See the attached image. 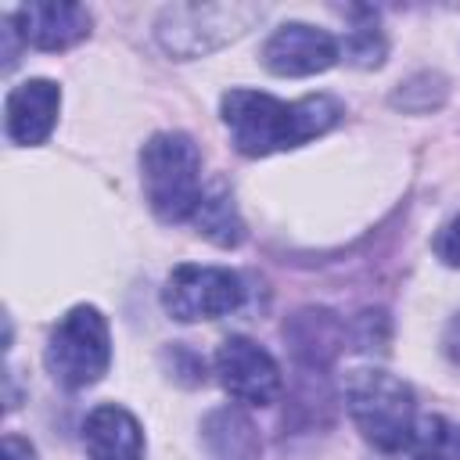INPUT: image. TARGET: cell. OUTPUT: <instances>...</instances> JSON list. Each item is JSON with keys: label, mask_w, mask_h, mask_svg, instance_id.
<instances>
[{"label": "cell", "mask_w": 460, "mask_h": 460, "mask_svg": "<svg viewBox=\"0 0 460 460\" xmlns=\"http://www.w3.org/2000/svg\"><path fill=\"white\" fill-rule=\"evenodd\" d=\"M223 126L230 140L248 158H266L277 151L302 147L341 119V101L331 93H309L302 101H280L262 90H226L219 101Z\"/></svg>", "instance_id": "6da1fadb"}, {"label": "cell", "mask_w": 460, "mask_h": 460, "mask_svg": "<svg viewBox=\"0 0 460 460\" xmlns=\"http://www.w3.org/2000/svg\"><path fill=\"white\" fill-rule=\"evenodd\" d=\"M345 410L359 435L381 453H402L417 431V399L413 388L381 370V367H356L345 374Z\"/></svg>", "instance_id": "7a4b0ae2"}, {"label": "cell", "mask_w": 460, "mask_h": 460, "mask_svg": "<svg viewBox=\"0 0 460 460\" xmlns=\"http://www.w3.org/2000/svg\"><path fill=\"white\" fill-rule=\"evenodd\" d=\"M140 183L151 212L162 223L194 219L205 187H201V155L198 144L180 129H162L140 147Z\"/></svg>", "instance_id": "3957f363"}, {"label": "cell", "mask_w": 460, "mask_h": 460, "mask_svg": "<svg viewBox=\"0 0 460 460\" xmlns=\"http://www.w3.org/2000/svg\"><path fill=\"white\" fill-rule=\"evenodd\" d=\"M47 370L65 388H90L111 367V334L97 305H72L47 338Z\"/></svg>", "instance_id": "277c9868"}, {"label": "cell", "mask_w": 460, "mask_h": 460, "mask_svg": "<svg viewBox=\"0 0 460 460\" xmlns=\"http://www.w3.org/2000/svg\"><path fill=\"white\" fill-rule=\"evenodd\" d=\"M259 18L262 7L255 4H172L158 14L155 36L165 54L187 61L241 40Z\"/></svg>", "instance_id": "5b68a950"}, {"label": "cell", "mask_w": 460, "mask_h": 460, "mask_svg": "<svg viewBox=\"0 0 460 460\" xmlns=\"http://www.w3.org/2000/svg\"><path fill=\"white\" fill-rule=\"evenodd\" d=\"M244 302V280L226 266H198L183 262L169 273L162 288V305L172 320L194 323V320H216Z\"/></svg>", "instance_id": "8992f818"}, {"label": "cell", "mask_w": 460, "mask_h": 460, "mask_svg": "<svg viewBox=\"0 0 460 460\" xmlns=\"http://www.w3.org/2000/svg\"><path fill=\"white\" fill-rule=\"evenodd\" d=\"M216 374L219 385L230 392V399L244 406H270L280 395V367L277 359L252 338L230 334L216 349Z\"/></svg>", "instance_id": "52a82bcc"}, {"label": "cell", "mask_w": 460, "mask_h": 460, "mask_svg": "<svg viewBox=\"0 0 460 460\" xmlns=\"http://www.w3.org/2000/svg\"><path fill=\"white\" fill-rule=\"evenodd\" d=\"M259 58L266 72L302 79V75L327 72L341 58V47L327 29H316L309 22H284L266 36Z\"/></svg>", "instance_id": "ba28073f"}, {"label": "cell", "mask_w": 460, "mask_h": 460, "mask_svg": "<svg viewBox=\"0 0 460 460\" xmlns=\"http://www.w3.org/2000/svg\"><path fill=\"white\" fill-rule=\"evenodd\" d=\"M18 36L36 50H68L90 36V11L72 0H32L11 11Z\"/></svg>", "instance_id": "9c48e42d"}, {"label": "cell", "mask_w": 460, "mask_h": 460, "mask_svg": "<svg viewBox=\"0 0 460 460\" xmlns=\"http://www.w3.org/2000/svg\"><path fill=\"white\" fill-rule=\"evenodd\" d=\"M61 111V86L54 79H25L11 86L4 101V133L18 147H36L43 144Z\"/></svg>", "instance_id": "30bf717a"}, {"label": "cell", "mask_w": 460, "mask_h": 460, "mask_svg": "<svg viewBox=\"0 0 460 460\" xmlns=\"http://www.w3.org/2000/svg\"><path fill=\"white\" fill-rule=\"evenodd\" d=\"M83 449L90 460H144L140 420L115 402L93 406L83 420Z\"/></svg>", "instance_id": "8fae6325"}, {"label": "cell", "mask_w": 460, "mask_h": 460, "mask_svg": "<svg viewBox=\"0 0 460 460\" xmlns=\"http://www.w3.org/2000/svg\"><path fill=\"white\" fill-rule=\"evenodd\" d=\"M284 334L291 341V352L309 363V367H323L338 356V349L345 345V323L327 313V309H302L284 323Z\"/></svg>", "instance_id": "7c38bea8"}, {"label": "cell", "mask_w": 460, "mask_h": 460, "mask_svg": "<svg viewBox=\"0 0 460 460\" xmlns=\"http://www.w3.org/2000/svg\"><path fill=\"white\" fill-rule=\"evenodd\" d=\"M201 438H205V449L212 460H259V453H262L255 424L234 406L212 410L201 420Z\"/></svg>", "instance_id": "4fadbf2b"}, {"label": "cell", "mask_w": 460, "mask_h": 460, "mask_svg": "<svg viewBox=\"0 0 460 460\" xmlns=\"http://www.w3.org/2000/svg\"><path fill=\"white\" fill-rule=\"evenodd\" d=\"M194 226L201 237H208L219 248H237L244 241V223L234 208V198L226 194V187L219 183L216 190H208L194 212Z\"/></svg>", "instance_id": "5bb4252c"}, {"label": "cell", "mask_w": 460, "mask_h": 460, "mask_svg": "<svg viewBox=\"0 0 460 460\" xmlns=\"http://www.w3.org/2000/svg\"><path fill=\"white\" fill-rule=\"evenodd\" d=\"M410 453L413 460H460V424H449L446 417H420Z\"/></svg>", "instance_id": "9a60e30c"}, {"label": "cell", "mask_w": 460, "mask_h": 460, "mask_svg": "<svg viewBox=\"0 0 460 460\" xmlns=\"http://www.w3.org/2000/svg\"><path fill=\"white\" fill-rule=\"evenodd\" d=\"M345 58L363 65V68H374L385 61V36L377 32V25H359L352 29V36L345 40Z\"/></svg>", "instance_id": "2e32d148"}, {"label": "cell", "mask_w": 460, "mask_h": 460, "mask_svg": "<svg viewBox=\"0 0 460 460\" xmlns=\"http://www.w3.org/2000/svg\"><path fill=\"white\" fill-rule=\"evenodd\" d=\"M435 255L446 262V266H460V216L449 219L438 237H435Z\"/></svg>", "instance_id": "e0dca14e"}, {"label": "cell", "mask_w": 460, "mask_h": 460, "mask_svg": "<svg viewBox=\"0 0 460 460\" xmlns=\"http://www.w3.org/2000/svg\"><path fill=\"white\" fill-rule=\"evenodd\" d=\"M4 460H36V449L22 435H4Z\"/></svg>", "instance_id": "ac0fdd59"}, {"label": "cell", "mask_w": 460, "mask_h": 460, "mask_svg": "<svg viewBox=\"0 0 460 460\" xmlns=\"http://www.w3.org/2000/svg\"><path fill=\"white\" fill-rule=\"evenodd\" d=\"M446 352L453 363H460V313L453 316V323L446 327Z\"/></svg>", "instance_id": "d6986e66"}]
</instances>
